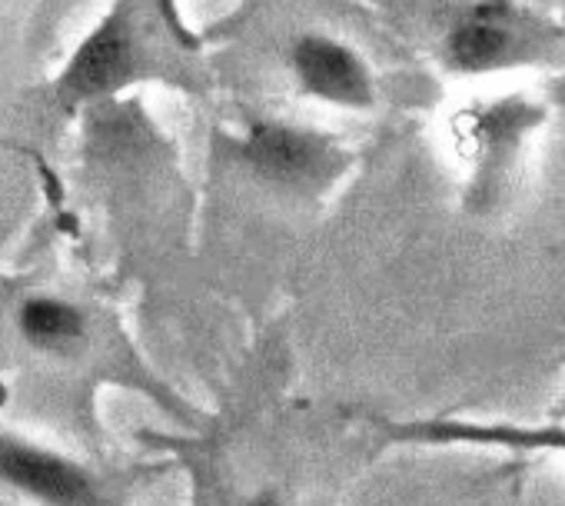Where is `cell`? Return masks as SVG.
I'll list each match as a JSON object with an SVG mask.
<instances>
[{
  "label": "cell",
  "instance_id": "obj_7",
  "mask_svg": "<svg viewBox=\"0 0 565 506\" xmlns=\"http://www.w3.org/2000/svg\"><path fill=\"white\" fill-rule=\"evenodd\" d=\"M505 51V31L492 8L479 11L469 24H462L452 38V57L462 67H489Z\"/></svg>",
  "mask_w": 565,
  "mask_h": 506
},
{
  "label": "cell",
  "instance_id": "obj_2",
  "mask_svg": "<svg viewBox=\"0 0 565 506\" xmlns=\"http://www.w3.org/2000/svg\"><path fill=\"white\" fill-rule=\"evenodd\" d=\"M297 71L303 84L337 104H366L370 101V81L363 64L340 44L323 38H307L297 48Z\"/></svg>",
  "mask_w": 565,
  "mask_h": 506
},
{
  "label": "cell",
  "instance_id": "obj_5",
  "mask_svg": "<svg viewBox=\"0 0 565 506\" xmlns=\"http://www.w3.org/2000/svg\"><path fill=\"white\" fill-rule=\"evenodd\" d=\"M21 330L38 347H64L84 334V317L61 301H28L21 310Z\"/></svg>",
  "mask_w": 565,
  "mask_h": 506
},
{
  "label": "cell",
  "instance_id": "obj_6",
  "mask_svg": "<svg viewBox=\"0 0 565 506\" xmlns=\"http://www.w3.org/2000/svg\"><path fill=\"white\" fill-rule=\"evenodd\" d=\"M419 433L439 440H472V443H502V446H555L565 453V430H515V426H469V423H436Z\"/></svg>",
  "mask_w": 565,
  "mask_h": 506
},
{
  "label": "cell",
  "instance_id": "obj_1",
  "mask_svg": "<svg viewBox=\"0 0 565 506\" xmlns=\"http://www.w3.org/2000/svg\"><path fill=\"white\" fill-rule=\"evenodd\" d=\"M0 476L51 506H90L94 503L87 476L74 463L51 456L44 450L4 443L0 446Z\"/></svg>",
  "mask_w": 565,
  "mask_h": 506
},
{
  "label": "cell",
  "instance_id": "obj_4",
  "mask_svg": "<svg viewBox=\"0 0 565 506\" xmlns=\"http://www.w3.org/2000/svg\"><path fill=\"white\" fill-rule=\"evenodd\" d=\"M127 64H130V38L120 24H107L74 54L64 84L67 91L90 97L114 87L127 74Z\"/></svg>",
  "mask_w": 565,
  "mask_h": 506
},
{
  "label": "cell",
  "instance_id": "obj_8",
  "mask_svg": "<svg viewBox=\"0 0 565 506\" xmlns=\"http://www.w3.org/2000/svg\"><path fill=\"white\" fill-rule=\"evenodd\" d=\"M253 506H276V503H273V499H269V496H259V499H256V503H253Z\"/></svg>",
  "mask_w": 565,
  "mask_h": 506
},
{
  "label": "cell",
  "instance_id": "obj_3",
  "mask_svg": "<svg viewBox=\"0 0 565 506\" xmlns=\"http://www.w3.org/2000/svg\"><path fill=\"white\" fill-rule=\"evenodd\" d=\"M246 154L259 173L279 183H300L327 167V144L290 127H256Z\"/></svg>",
  "mask_w": 565,
  "mask_h": 506
}]
</instances>
